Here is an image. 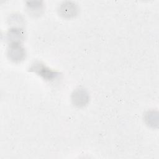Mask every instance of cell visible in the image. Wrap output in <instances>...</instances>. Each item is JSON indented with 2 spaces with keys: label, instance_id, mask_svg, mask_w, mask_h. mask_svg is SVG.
I'll return each mask as SVG.
<instances>
[{
  "label": "cell",
  "instance_id": "1",
  "mask_svg": "<svg viewBox=\"0 0 159 159\" xmlns=\"http://www.w3.org/2000/svg\"><path fill=\"white\" fill-rule=\"evenodd\" d=\"M30 71L34 72L38 75L41 76L44 80L47 81H52L57 79L60 73L57 71H53L47 66H46L43 63L40 61L34 62L29 68Z\"/></svg>",
  "mask_w": 159,
  "mask_h": 159
},
{
  "label": "cell",
  "instance_id": "2",
  "mask_svg": "<svg viewBox=\"0 0 159 159\" xmlns=\"http://www.w3.org/2000/svg\"><path fill=\"white\" fill-rule=\"evenodd\" d=\"M7 55L11 61L17 63L24 60L25 58L26 53L20 43H12L9 45Z\"/></svg>",
  "mask_w": 159,
  "mask_h": 159
},
{
  "label": "cell",
  "instance_id": "3",
  "mask_svg": "<svg viewBox=\"0 0 159 159\" xmlns=\"http://www.w3.org/2000/svg\"><path fill=\"white\" fill-rule=\"evenodd\" d=\"M89 96L88 91L81 88L76 89L71 95V101L74 106L78 107L85 106L89 102Z\"/></svg>",
  "mask_w": 159,
  "mask_h": 159
},
{
  "label": "cell",
  "instance_id": "4",
  "mask_svg": "<svg viewBox=\"0 0 159 159\" xmlns=\"http://www.w3.org/2000/svg\"><path fill=\"white\" fill-rule=\"evenodd\" d=\"M77 5L71 1L62 2L58 8L59 14L65 19H71L75 17L78 14Z\"/></svg>",
  "mask_w": 159,
  "mask_h": 159
},
{
  "label": "cell",
  "instance_id": "5",
  "mask_svg": "<svg viewBox=\"0 0 159 159\" xmlns=\"http://www.w3.org/2000/svg\"><path fill=\"white\" fill-rule=\"evenodd\" d=\"M23 30L20 28H12L7 34V39L9 44L20 43L24 39Z\"/></svg>",
  "mask_w": 159,
  "mask_h": 159
},
{
  "label": "cell",
  "instance_id": "6",
  "mask_svg": "<svg viewBox=\"0 0 159 159\" xmlns=\"http://www.w3.org/2000/svg\"><path fill=\"white\" fill-rule=\"evenodd\" d=\"M26 6L29 14L34 17L40 16L43 11V4L42 1H28Z\"/></svg>",
  "mask_w": 159,
  "mask_h": 159
},
{
  "label": "cell",
  "instance_id": "7",
  "mask_svg": "<svg viewBox=\"0 0 159 159\" xmlns=\"http://www.w3.org/2000/svg\"><path fill=\"white\" fill-rule=\"evenodd\" d=\"M156 114H154V111H148L146 114L145 117V120L147 124L148 125H149L150 126L154 127V124H155L154 119H155V116Z\"/></svg>",
  "mask_w": 159,
  "mask_h": 159
}]
</instances>
